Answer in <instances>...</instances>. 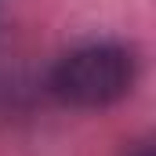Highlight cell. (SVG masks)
Here are the masks:
<instances>
[{
    "instance_id": "6da1fadb",
    "label": "cell",
    "mask_w": 156,
    "mask_h": 156,
    "mask_svg": "<svg viewBox=\"0 0 156 156\" xmlns=\"http://www.w3.org/2000/svg\"><path fill=\"white\" fill-rule=\"evenodd\" d=\"M134 55L123 44H83L51 69V94L69 109H105L134 87Z\"/></svg>"
},
{
    "instance_id": "7a4b0ae2",
    "label": "cell",
    "mask_w": 156,
    "mask_h": 156,
    "mask_svg": "<svg viewBox=\"0 0 156 156\" xmlns=\"http://www.w3.org/2000/svg\"><path fill=\"white\" fill-rule=\"evenodd\" d=\"M123 156H153V142H149V138H142V142H131Z\"/></svg>"
}]
</instances>
